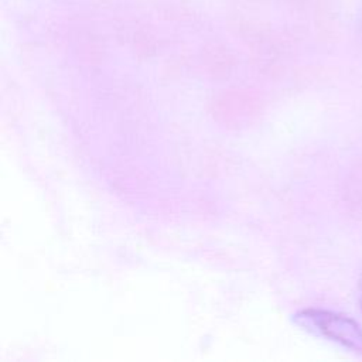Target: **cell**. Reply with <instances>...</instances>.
Returning <instances> with one entry per match:
<instances>
[{
  "label": "cell",
  "instance_id": "cell-1",
  "mask_svg": "<svg viewBox=\"0 0 362 362\" xmlns=\"http://www.w3.org/2000/svg\"><path fill=\"white\" fill-rule=\"evenodd\" d=\"M311 318L321 329V332L329 335L331 338L341 341L342 344L352 348L362 346V332L354 321L325 313L313 315Z\"/></svg>",
  "mask_w": 362,
  "mask_h": 362
}]
</instances>
